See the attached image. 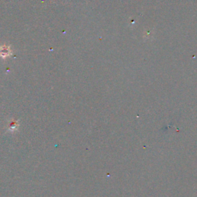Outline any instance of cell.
<instances>
[{"instance_id":"cell-2","label":"cell","mask_w":197,"mask_h":197,"mask_svg":"<svg viewBox=\"0 0 197 197\" xmlns=\"http://www.w3.org/2000/svg\"><path fill=\"white\" fill-rule=\"evenodd\" d=\"M19 126V122H18L17 120H12V121H10V122H9V127H8V130H9V132H13L16 131V130H18Z\"/></svg>"},{"instance_id":"cell-1","label":"cell","mask_w":197,"mask_h":197,"mask_svg":"<svg viewBox=\"0 0 197 197\" xmlns=\"http://www.w3.org/2000/svg\"><path fill=\"white\" fill-rule=\"evenodd\" d=\"M12 54V52L11 50L10 46H6V45L0 46V57L5 59V58L10 56Z\"/></svg>"}]
</instances>
